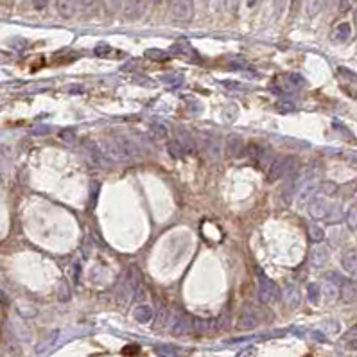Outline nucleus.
I'll list each match as a JSON object with an SVG mask.
<instances>
[{
    "label": "nucleus",
    "mask_w": 357,
    "mask_h": 357,
    "mask_svg": "<svg viewBox=\"0 0 357 357\" xmlns=\"http://www.w3.org/2000/svg\"><path fill=\"white\" fill-rule=\"evenodd\" d=\"M356 23H357V14H356Z\"/></svg>",
    "instance_id": "45"
},
{
    "label": "nucleus",
    "mask_w": 357,
    "mask_h": 357,
    "mask_svg": "<svg viewBox=\"0 0 357 357\" xmlns=\"http://www.w3.org/2000/svg\"><path fill=\"white\" fill-rule=\"evenodd\" d=\"M59 300H61V302L70 300V287L67 286V282H63L61 287H59Z\"/></svg>",
    "instance_id": "34"
},
{
    "label": "nucleus",
    "mask_w": 357,
    "mask_h": 357,
    "mask_svg": "<svg viewBox=\"0 0 357 357\" xmlns=\"http://www.w3.org/2000/svg\"><path fill=\"white\" fill-rule=\"evenodd\" d=\"M316 188H318V183L316 181L304 183V185L298 188V194H296V201H298V205H305L307 201H311V196H313L314 192H316Z\"/></svg>",
    "instance_id": "15"
},
{
    "label": "nucleus",
    "mask_w": 357,
    "mask_h": 357,
    "mask_svg": "<svg viewBox=\"0 0 357 357\" xmlns=\"http://www.w3.org/2000/svg\"><path fill=\"white\" fill-rule=\"evenodd\" d=\"M74 137H76V135H74V131H72V130H63L61 131V139L67 140V142H72V140H74Z\"/></svg>",
    "instance_id": "37"
},
{
    "label": "nucleus",
    "mask_w": 357,
    "mask_h": 357,
    "mask_svg": "<svg viewBox=\"0 0 357 357\" xmlns=\"http://www.w3.org/2000/svg\"><path fill=\"white\" fill-rule=\"evenodd\" d=\"M122 7H124V16L135 20V18L142 16L146 0H122Z\"/></svg>",
    "instance_id": "10"
},
{
    "label": "nucleus",
    "mask_w": 357,
    "mask_h": 357,
    "mask_svg": "<svg viewBox=\"0 0 357 357\" xmlns=\"http://www.w3.org/2000/svg\"><path fill=\"white\" fill-rule=\"evenodd\" d=\"M282 293L280 287L271 280V278L264 277L262 273H259V298L262 304L266 305H275L280 300Z\"/></svg>",
    "instance_id": "4"
},
{
    "label": "nucleus",
    "mask_w": 357,
    "mask_h": 357,
    "mask_svg": "<svg viewBox=\"0 0 357 357\" xmlns=\"http://www.w3.org/2000/svg\"><path fill=\"white\" fill-rule=\"evenodd\" d=\"M162 81L167 83L169 86H173V88H176V86H179L183 83V76L181 74H169V76L162 77Z\"/></svg>",
    "instance_id": "29"
},
{
    "label": "nucleus",
    "mask_w": 357,
    "mask_h": 357,
    "mask_svg": "<svg viewBox=\"0 0 357 357\" xmlns=\"http://www.w3.org/2000/svg\"><path fill=\"white\" fill-rule=\"evenodd\" d=\"M307 298L311 304H320V298H322V289H320V286L318 284H309L307 286Z\"/></svg>",
    "instance_id": "25"
},
{
    "label": "nucleus",
    "mask_w": 357,
    "mask_h": 357,
    "mask_svg": "<svg viewBox=\"0 0 357 357\" xmlns=\"http://www.w3.org/2000/svg\"><path fill=\"white\" fill-rule=\"evenodd\" d=\"M295 169H296V160L293 157L273 160L271 167H269V173H268V179L269 181H277V179L293 175Z\"/></svg>",
    "instance_id": "5"
},
{
    "label": "nucleus",
    "mask_w": 357,
    "mask_h": 357,
    "mask_svg": "<svg viewBox=\"0 0 357 357\" xmlns=\"http://www.w3.org/2000/svg\"><path fill=\"white\" fill-rule=\"evenodd\" d=\"M94 52H95V56L103 58V56H106V54L112 52V47H110V45H106V43H101V45H97V47H95Z\"/></svg>",
    "instance_id": "33"
},
{
    "label": "nucleus",
    "mask_w": 357,
    "mask_h": 357,
    "mask_svg": "<svg viewBox=\"0 0 357 357\" xmlns=\"http://www.w3.org/2000/svg\"><path fill=\"white\" fill-rule=\"evenodd\" d=\"M32 5H34L38 11H41V9H45L49 5V0H32Z\"/></svg>",
    "instance_id": "38"
},
{
    "label": "nucleus",
    "mask_w": 357,
    "mask_h": 357,
    "mask_svg": "<svg viewBox=\"0 0 357 357\" xmlns=\"http://www.w3.org/2000/svg\"><path fill=\"white\" fill-rule=\"evenodd\" d=\"M327 260H329V251L325 246H314L311 251V264L314 268H322L327 264Z\"/></svg>",
    "instance_id": "16"
},
{
    "label": "nucleus",
    "mask_w": 357,
    "mask_h": 357,
    "mask_svg": "<svg viewBox=\"0 0 357 357\" xmlns=\"http://www.w3.org/2000/svg\"><path fill=\"white\" fill-rule=\"evenodd\" d=\"M331 208L332 205L327 203L323 197H314V199H311V203H309V214L314 219H327Z\"/></svg>",
    "instance_id": "8"
},
{
    "label": "nucleus",
    "mask_w": 357,
    "mask_h": 357,
    "mask_svg": "<svg viewBox=\"0 0 357 357\" xmlns=\"http://www.w3.org/2000/svg\"><path fill=\"white\" fill-rule=\"evenodd\" d=\"M140 289V271L135 266H131L128 269V273L122 278L121 286H119V291H117V300L121 305H128L130 300L133 298V295Z\"/></svg>",
    "instance_id": "2"
},
{
    "label": "nucleus",
    "mask_w": 357,
    "mask_h": 357,
    "mask_svg": "<svg viewBox=\"0 0 357 357\" xmlns=\"http://www.w3.org/2000/svg\"><path fill=\"white\" fill-rule=\"evenodd\" d=\"M135 352H140V349H139V347H135V345H131L130 349L124 350V354H135Z\"/></svg>",
    "instance_id": "42"
},
{
    "label": "nucleus",
    "mask_w": 357,
    "mask_h": 357,
    "mask_svg": "<svg viewBox=\"0 0 357 357\" xmlns=\"http://www.w3.org/2000/svg\"><path fill=\"white\" fill-rule=\"evenodd\" d=\"M77 9V0H58V11L61 16L70 18Z\"/></svg>",
    "instance_id": "21"
},
{
    "label": "nucleus",
    "mask_w": 357,
    "mask_h": 357,
    "mask_svg": "<svg viewBox=\"0 0 357 357\" xmlns=\"http://www.w3.org/2000/svg\"><path fill=\"white\" fill-rule=\"evenodd\" d=\"M224 155H226L230 160H239L246 155V146L242 142L241 137L237 135H230L226 140H224Z\"/></svg>",
    "instance_id": "7"
},
{
    "label": "nucleus",
    "mask_w": 357,
    "mask_h": 357,
    "mask_svg": "<svg viewBox=\"0 0 357 357\" xmlns=\"http://www.w3.org/2000/svg\"><path fill=\"white\" fill-rule=\"evenodd\" d=\"M151 2H153V4H160L162 0H151Z\"/></svg>",
    "instance_id": "44"
},
{
    "label": "nucleus",
    "mask_w": 357,
    "mask_h": 357,
    "mask_svg": "<svg viewBox=\"0 0 357 357\" xmlns=\"http://www.w3.org/2000/svg\"><path fill=\"white\" fill-rule=\"evenodd\" d=\"M305 357H311V356H305Z\"/></svg>",
    "instance_id": "46"
},
{
    "label": "nucleus",
    "mask_w": 357,
    "mask_h": 357,
    "mask_svg": "<svg viewBox=\"0 0 357 357\" xmlns=\"http://www.w3.org/2000/svg\"><path fill=\"white\" fill-rule=\"evenodd\" d=\"M286 4H287V0H277V11H278V13H282V11H284Z\"/></svg>",
    "instance_id": "41"
},
{
    "label": "nucleus",
    "mask_w": 357,
    "mask_h": 357,
    "mask_svg": "<svg viewBox=\"0 0 357 357\" xmlns=\"http://www.w3.org/2000/svg\"><path fill=\"white\" fill-rule=\"evenodd\" d=\"M171 13L179 22H188L194 16V0H169Z\"/></svg>",
    "instance_id": "6"
},
{
    "label": "nucleus",
    "mask_w": 357,
    "mask_h": 357,
    "mask_svg": "<svg viewBox=\"0 0 357 357\" xmlns=\"http://www.w3.org/2000/svg\"><path fill=\"white\" fill-rule=\"evenodd\" d=\"M284 300L291 309H295L300 305V291L295 284H287L286 289H284Z\"/></svg>",
    "instance_id": "18"
},
{
    "label": "nucleus",
    "mask_w": 357,
    "mask_h": 357,
    "mask_svg": "<svg viewBox=\"0 0 357 357\" xmlns=\"http://www.w3.org/2000/svg\"><path fill=\"white\" fill-rule=\"evenodd\" d=\"M341 264H343V268L347 273H357V253L356 251H347V253L343 255Z\"/></svg>",
    "instance_id": "22"
},
{
    "label": "nucleus",
    "mask_w": 357,
    "mask_h": 357,
    "mask_svg": "<svg viewBox=\"0 0 357 357\" xmlns=\"http://www.w3.org/2000/svg\"><path fill=\"white\" fill-rule=\"evenodd\" d=\"M146 58L153 59V61H167V59H169V54L160 49H148L146 50Z\"/></svg>",
    "instance_id": "27"
},
{
    "label": "nucleus",
    "mask_w": 357,
    "mask_h": 357,
    "mask_svg": "<svg viewBox=\"0 0 357 357\" xmlns=\"http://www.w3.org/2000/svg\"><path fill=\"white\" fill-rule=\"evenodd\" d=\"M58 336H59V332H54V334H50L49 336V340L47 341H43V343L36 349V354H40V356H43V354H47L50 349L54 347V343H56V340H58Z\"/></svg>",
    "instance_id": "26"
},
{
    "label": "nucleus",
    "mask_w": 357,
    "mask_h": 357,
    "mask_svg": "<svg viewBox=\"0 0 357 357\" xmlns=\"http://www.w3.org/2000/svg\"><path fill=\"white\" fill-rule=\"evenodd\" d=\"M167 153H169V157L173 158V160H181V158L187 157V153L183 151V148L178 144V140H171V142L167 144Z\"/></svg>",
    "instance_id": "24"
},
{
    "label": "nucleus",
    "mask_w": 357,
    "mask_h": 357,
    "mask_svg": "<svg viewBox=\"0 0 357 357\" xmlns=\"http://www.w3.org/2000/svg\"><path fill=\"white\" fill-rule=\"evenodd\" d=\"M257 325H259V320H257V314L251 309H246L244 313L241 314V318H239V322H237V329H241V331H251Z\"/></svg>",
    "instance_id": "12"
},
{
    "label": "nucleus",
    "mask_w": 357,
    "mask_h": 357,
    "mask_svg": "<svg viewBox=\"0 0 357 357\" xmlns=\"http://www.w3.org/2000/svg\"><path fill=\"white\" fill-rule=\"evenodd\" d=\"M104 5H106L110 13H117L122 7V0H104Z\"/></svg>",
    "instance_id": "32"
},
{
    "label": "nucleus",
    "mask_w": 357,
    "mask_h": 357,
    "mask_svg": "<svg viewBox=\"0 0 357 357\" xmlns=\"http://www.w3.org/2000/svg\"><path fill=\"white\" fill-rule=\"evenodd\" d=\"M257 356V350L253 349V347H250V349H244L239 352V356L237 357H255Z\"/></svg>",
    "instance_id": "36"
},
{
    "label": "nucleus",
    "mask_w": 357,
    "mask_h": 357,
    "mask_svg": "<svg viewBox=\"0 0 357 357\" xmlns=\"http://www.w3.org/2000/svg\"><path fill=\"white\" fill-rule=\"evenodd\" d=\"M153 316H155V313H153V307H151V305H148V304L137 305V307H135V311H133V318L139 323H142V325H146V323L151 322Z\"/></svg>",
    "instance_id": "14"
},
{
    "label": "nucleus",
    "mask_w": 357,
    "mask_h": 357,
    "mask_svg": "<svg viewBox=\"0 0 357 357\" xmlns=\"http://www.w3.org/2000/svg\"><path fill=\"white\" fill-rule=\"evenodd\" d=\"M85 153H86V158H88V162L92 164V166H97V167L106 166V160H104L103 153L99 151L97 144H88V146L85 148Z\"/></svg>",
    "instance_id": "13"
},
{
    "label": "nucleus",
    "mask_w": 357,
    "mask_h": 357,
    "mask_svg": "<svg viewBox=\"0 0 357 357\" xmlns=\"http://www.w3.org/2000/svg\"><path fill=\"white\" fill-rule=\"evenodd\" d=\"M350 38V25L349 23H340V25H336L334 32H332V40L338 41V43H343Z\"/></svg>",
    "instance_id": "20"
},
{
    "label": "nucleus",
    "mask_w": 357,
    "mask_h": 357,
    "mask_svg": "<svg viewBox=\"0 0 357 357\" xmlns=\"http://www.w3.org/2000/svg\"><path fill=\"white\" fill-rule=\"evenodd\" d=\"M223 86H233V90H239V88H244L241 83H235V81H223Z\"/></svg>",
    "instance_id": "39"
},
{
    "label": "nucleus",
    "mask_w": 357,
    "mask_h": 357,
    "mask_svg": "<svg viewBox=\"0 0 357 357\" xmlns=\"http://www.w3.org/2000/svg\"><path fill=\"white\" fill-rule=\"evenodd\" d=\"M171 332L175 336H185L192 332V318L187 314H178V318H175L171 323Z\"/></svg>",
    "instance_id": "9"
},
{
    "label": "nucleus",
    "mask_w": 357,
    "mask_h": 357,
    "mask_svg": "<svg viewBox=\"0 0 357 357\" xmlns=\"http://www.w3.org/2000/svg\"><path fill=\"white\" fill-rule=\"evenodd\" d=\"M176 140H178V144L183 148V151L187 153V155H192V153H196L197 149V142L196 139L192 137L190 133H188L187 130H183V128H178V131H176Z\"/></svg>",
    "instance_id": "11"
},
{
    "label": "nucleus",
    "mask_w": 357,
    "mask_h": 357,
    "mask_svg": "<svg viewBox=\"0 0 357 357\" xmlns=\"http://www.w3.org/2000/svg\"><path fill=\"white\" fill-rule=\"evenodd\" d=\"M97 148L103 153L104 160L113 164H124L140 157V148L124 135L104 137L97 142Z\"/></svg>",
    "instance_id": "1"
},
{
    "label": "nucleus",
    "mask_w": 357,
    "mask_h": 357,
    "mask_svg": "<svg viewBox=\"0 0 357 357\" xmlns=\"http://www.w3.org/2000/svg\"><path fill=\"white\" fill-rule=\"evenodd\" d=\"M95 2H97V0H77V9H81V11H90V9L95 5Z\"/></svg>",
    "instance_id": "35"
},
{
    "label": "nucleus",
    "mask_w": 357,
    "mask_h": 357,
    "mask_svg": "<svg viewBox=\"0 0 357 357\" xmlns=\"http://www.w3.org/2000/svg\"><path fill=\"white\" fill-rule=\"evenodd\" d=\"M309 237H311L314 242H322L323 239H325V232H323L320 226H316V224H311V226H309Z\"/></svg>",
    "instance_id": "28"
},
{
    "label": "nucleus",
    "mask_w": 357,
    "mask_h": 357,
    "mask_svg": "<svg viewBox=\"0 0 357 357\" xmlns=\"http://www.w3.org/2000/svg\"><path fill=\"white\" fill-rule=\"evenodd\" d=\"M215 322L208 320V318H192V331L199 332V334H206V332L214 331Z\"/></svg>",
    "instance_id": "17"
},
{
    "label": "nucleus",
    "mask_w": 357,
    "mask_h": 357,
    "mask_svg": "<svg viewBox=\"0 0 357 357\" xmlns=\"http://www.w3.org/2000/svg\"><path fill=\"white\" fill-rule=\"evenodd\" d=\"M347 340H354V341L357 340V325L349 331V334H347Z\"/></svg>",
    "instance_id": "40"
},
{
    "label": "nucleus",
    "mask_w": 357,
    "mask_h": 357,
    "mask_svg": "<svg viewBox=\"0 0 357 357\" xmlns=\"http://www.w3.org/2000/svg\"><path fill=\"white\" fill-rule=\"evenodd\" d=\"M171 54H176V56H188L192 58L194 56V50L187 41H176L173 47H171Z\"/></svg>",
    "instance_id": "23"
},
{
    "label": "nucleus",
    "mask_w": 357,
    "mask_h": 357,
    "mask_svg": "<svg viewBox=\"0 0 357 357\" xmlns=\"http://www.w3.org/2000/svg\"><path fill=\"white\" fill-rule=\"evenodd\" d=\"M151 135H155V139H166L167 137V128L164 124H158V122H155V124H151Z\"/></svg>",
    "instance_id": "30"
},
{
    "label": "nucleus",
    "mask_w": 357,
    "mask_h": 357,
    "mask_svg": "<svg viewBox=\"0 0 357 357\" xmlns=\"http://www.w3.org/2000/svg\"><path fill=\"white\" fill-rule=\"evenodd\" d=\"M155 352L160 357H181L183 350L175 347V345H157L155 347Z\"/></svg>",
    "instance_id": "19"
},
{
    "label": "nucleus",
    "mask_w": 357,
    "mask_h": 357,
    "mask_svg": "<svg viewBox=\"0 0 357 357\" xmlns=\"http://www.w3.org/2000/svg\"><path fill=\"white\" fill-rule=\"evenodd\" d=\"M260 0H246V5L248 7H255V5H259Z\"/></svg>",
    "instance_id": "43"
},
{
    "label": "nucleus",
    "mask_w": 357,
    "mask_h": 357,
    "mask_svg": "<svg viewBox=\"0 0 357 357\" xmlns=\"http://www.w3.org/2000/svg\"><path fill=\"white\" fill-rule=\"evenodd\" d=\"M197 148H201L203 155H205L208 160L212 162H219L223 157V142L212 133H199L197 135Z\"/></svg>",
    "instance_id": "3"
},
{
    "label": "nucleus",
    "mask_w": 357,
    "mask_h": 357,
    "mask_svg": "<svg viewBox=\"0 0 357 357\" xmlns=\"http://www.w3.org/2000/svg\"><path fill=\"white\" fill-rule=\"evenodd\" d=\"M347 223L350 228H357V206H350L347 212Z\"/></svg>",
    "instance_id": "31"
}]
</instances>
